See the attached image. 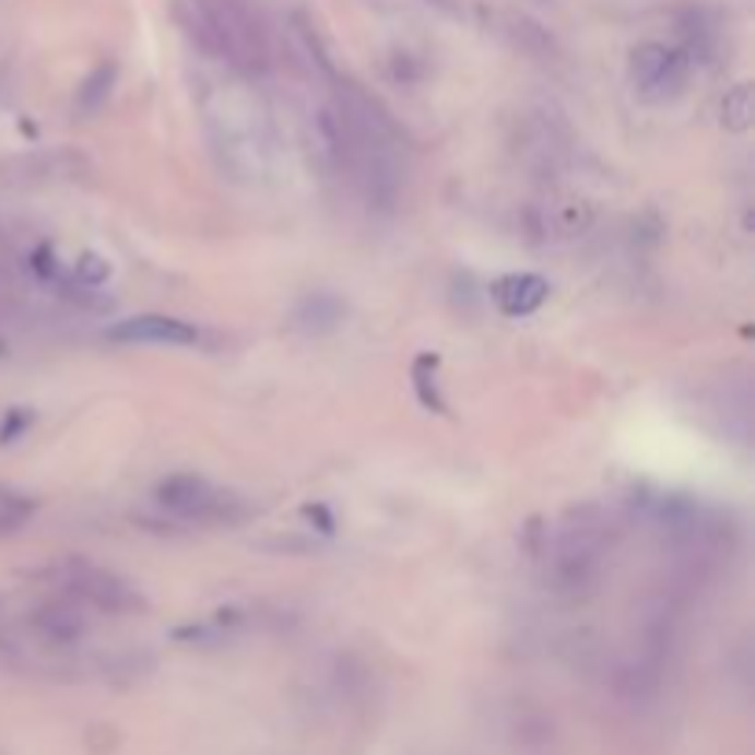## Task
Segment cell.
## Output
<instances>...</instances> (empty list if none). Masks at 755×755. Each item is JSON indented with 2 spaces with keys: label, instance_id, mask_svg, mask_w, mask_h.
Returning a JSON list of instances; mask_svg holds the SVG:
<instances>
[{
  "label": "cell",
  "instance_id": "17",
  "mask_svg": "<svg viewBox=\"0 0 755 755\" xmlns=\"http://www.w3.org/2000/svg\"><path fill=\"white\" fill-rule=\"evenodd\" d=\"M509 37L523 48V52H539L542 56V52H550V48H553V37L545 34L539 23H531V19H523V15L509 19Z\"/></svg>",
  "mask_w": 755,
  "mask_h": 755
},
{
  "label": "cell",
  "instance_id": "4",
  "mask_svg": "<svg viewBox=\"0 0 755 755\" xmlns=\"http://www.w3.org/2000/svg\"><path fill=\"white\" fill-rule=\"evenodd\" d=\"M174 15L188 42L236 74L262 78L270 71V34L247 0H174Z\"/></svg>",
  "mask_w": 755,
  "mask_h": 755
},
{
  "label": "cell",
  "instance_id": "5",
  "mask_svg": "<svg viewBox=\"0 0 755 755\" xmlns=\"http://www.w3.org/2000/svg\"><path fill=\"white\" fill-rule=\"evenodd\" d=\"M42 582L52 586L56 593H63L67 601H74L89 615L129 620V615L148 612V598L141 593V586L129 582L126 575L104 568V564L85 561V556H63V561H56L52 568L42 571Z\"/></svg>",
  "mask_w": 755,
  "mask_h": 755
},
{
  "label": "cell",
  "instance_id": "12",
  "mask_svg": "<svg viewBox=\"0 0 755 755\" xmlns=\"http://www.w3.org/2000/svg\"><path fill=\"white\" fill-rule=\"evenodd\" d=\"M343 321H346V303L335 292H306L292 310V325L303 335H314V340L340 332Z\"/></svg>",
  "mask_w": 755,
  "mask_h": 755
},
{
  "label": "cell",
  "instance_id": "6",
  "mask_svg": "<svg viewBox=\"0 0 755 755\" xmlns=\"http://www.w3.org/2000/svg\"><path fill=\"white\" fill-rule=\"evenodd\" d=\"M155 509H163L170 520L188 523V528H233L247 520V502L240 494L214 486L207 475L196 472H174L155 486L152 494Z\"/></svg>",
  "mask_w": 755,
  "mask_h": 755
},
{
  "label": "cell",
  "instance_id": "3",
  "mask_svg": "<svg viewBox=\"0 0 755 755\" xmlns=\"http://www.w3.org/2000/svg\"><path fill=\"white\" fill-rule=\"evenodd\" d=\"M528 545L539 564V579L553 598L586 601L601 590L620 545V523L598 502L568 505L542 528H531Z\"/></svg>",
  "mask_w": 755,
  "mask_h": 755
},
{
  "label": "cell",
  "instance_id": "2",
  "mask_svg": "<svg viewBox=\"0 0 755 755\" xmlns=\"http://www.w3.org/2000/svg\"><path fill=\"white\" fill-rule=\"evenodd\" d=\"M96 615L37 582L0 598V660L37 679H85L115 663L96 649Z\"/></svg>",
  "mask_w": 755,
  "mask_h": 755
},
{
  "label": "cell",
  "instance_id": "11",
  "mask_svg": "<svg viewBox=\"0 0 755 755\" xmlns=\"http://www.w3.org/2000/svg\"><path fill=\"white\" fill-rule=\"evenodd\" d=\"M491 299L505 317H531L550 299V281L539 273H505L491 284Z\"/></svg>",
  "mask_w": 755,
  "mask_h": 755
},
{
  "label": "cell",
  "instance_id": "19",
  "mask_svg": "<svg viewBox=\"0 0 755 755\" xmlns=\"http://www.w3.org/2000/svg\"><path fill=\"white\" fill-rule=\"evenodd\" d=\"M4 321H8V299L0 295V332H4Z\"/></svg>",
  "mask_w": 755,
  "mask_h": 755
},
{
  "label": "cell",
  "instance_id": "15",
  "mask_svg": "<svg viewBox=\"0 0 755 755\" xmlns=\"http://www.w3.org/2000/svg\"><path fill=\"white\" fill-rule=\"evenodd\" d=\"M37 502L30 494L15 491V486H0V539H12L34 520Z\"/></svg>",
  "mask_w": 755,
  "mask_h": 755
},
{
  "label": "cell",
  "instance_id": "13",
  "mask_svg": "<svg viewBox=\"0 0 755 755\" xmlns=\"http://www.w3.org/2000/svg\"><path fill=\"white\" fill-rule=\"evenodd\" d=\"M115 78H118V67L115 59H104V63H96L93 71L85 74V82L78 85V96H74V111L82 118H93L101 107L111 101V89H115Z\"/></svg>",
  "mask_w": 755,
  "mask_h": 755
},
{
  "label": "cell",
  "instance_id": "18",
  "mask_svg": "<svg viewBox=\"0 0 755 755\" xmlns=\"http://www.w3.org/2000/svg\"><path fill=\"white\" fill-rule=\"evenodd\" d=\"M30 424H34V413H30V410H8V413H4V421H0V443H15V439H23Z\"/></svg>",
  "mask_w": 755,
  "mask_h": 755
},
{
  "label": "cell",
  "instance_id": "9",
  "mask_svg": "<svg viewBox=\"0 0 755 755\" xmlns=\"http://www.w3.org/2000/svg\"><path fill=\"white\" fill-rule=\"evenodd\" d=\"M107 340L122 346H200L203 328L170 314H137L107 328Z\"/></svg>",
  "mask_w": 755,
  "mask_h": 755
},
{
  "label": "cell",
  "instance_id": "16",
  "mask_svg": "<svg viewBox=\"0 0 755 755\" xmlns=\"http://www.w3.org/2000/svg\"><path fill=\"white\" fill-rule=\"evenodd\" d=\"M722 126L730 133H744L752 126V85L741 82L722 96Z\"/></svg>",
  "mask_w": 755,
  "mask_h": 755
},
{
  "label": "cell",
  "instance_id": "14",
  "mask_svg": "<svg viewBox=\"0 0 755 755\" xmlns=\"http://www.w3.org/2000/svg\"><path fill=\"white\" fill-rule=\"evenodd\" d=\"M413 394L428 413H446V399L439 387V357L435 354H421L413 362Z\"/></svg>",
  "mask_w": 755,
  "mask_h": 755
},
{
  "label": "cell",
  "instance_id": "10",
  "mask_svg": "<svg viewBox=\"0 0 755 755\" xmlns=\"http://www.w3.org/2000/svg\"><path fill=\"white\" fill-rule=\"evenodd\" d=\"M516 152H520L523 163L534 166L539 174H556L568 163L571 148L550 118H523L520 137H516Z\"/></svg>",
  "mask_w": 755,
  "mask_h": 755
},
{
  "label": "cell",
  "instance_id": "7",
  "mask_svg": "<svg viewBox=\"0 0 755 755\" xmlns=\"http://www.w3.org/2000/svg\"><path fill=\"white\" fill-rule=\"evenodd\" d=\"M593 203L579 196H542L528 200L516 211V233L528 244H568L590 233L593 225Z\"/></svg>",
  "mask_w": 755,
  "mask_h": 755
},
{
  "label": "cell",
  "instance_id": "8",
  "mask_svg": "<svg viewBox=\"0 0 755 755\" xmlns=\"http://www.w3.org/2000/svg\"><path fill=\"white\" fill-rule=\"evenodd\" d=\"M630 85L645 104H671L679 101L689 85L693 63L679 45L663 42H641L630 52Z\"/></svg>",
  "mask_w": 755,
  "mask_h": 755
},
{
  "label": "cell",
  "instance_id": "1",
  "mask_svg": "<svg viewBox=\"0 0 755 755\" xmlns=\"http://www.w3.org/2000/svg\"><path fill=\"white\" fill-rule=\"evenodd\" d=\"M332 101L317 111V148L369 211H394L402 196V129L391 111L351 78H328Z\"/></svg>",
  "mask_w": 755,
  "mask_h": 755
}]
</instances>
